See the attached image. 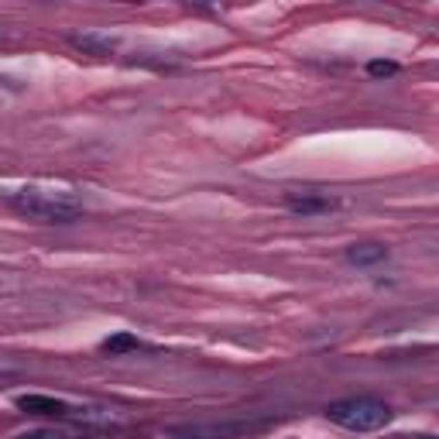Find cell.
Returning a JSON list of instances; mask_svg holds the SVG:
<instances>
[{
    "mask_svg": "<svg viewBox=\"0 0 439 439\" xmlns=\"http://www.w3.org/2000/svg\"><path fill=\"white\" fill-rule=\"evenodd\" d=\"M7 206L18 210L21 217L38 219V223H72L86 210L76 192L45 189V186H28V189H18V192H7Z\"/></svg>",
    "mask_w": 439,
    "mask_h": 439,
    "instance_id": "obj_1",
    "label": "cell"
},
{
    "mask_svg": "<svg viewBox=\"0 0 439 439\" xmlns=\"http://www.w3.org/2000/svg\"><path fill=\"white\" fill-rule=\"evenodd\" d=\"M326 419L346 433H377L391 422V408L377 398H344L326 408Z\"/></svg>",
    "mask_w": 439,
    "mask_h": 439,
    "instance_id": "obj_2",
    "label": "cell"
},
{
    "mask_svg": "<svg viewBox=\"0 0 439 439\" xmlns=\"http://www.w3.org/2000/svg\"><path fill=\"white\" fill-rule=\"evenodd\" d=\"M285 206L299 217H323V213H333L337 210V199L326 196V192H288L285 196Z\"/></svg>",
    "mask_w": 439,
    "mask_h": 439,
    "instance_id": "obj_3",
    "label": "cell"
},
{
    "mask_svg": "<svg viewBox=\"0 0 439 439\" xmlns=\"http://www.w3.org/2000/svg\"><path fill=\"white\" fill-rule=\"evenodd\" d=\"M18 408L28 412V415H55V419L72 415V408L65 405V402H59V398H52V395H21Z\"/></svg>",
    "mask_w": 439,
    "mask_h": 439,
    "instance_id": "obj_4",
    "label": "cell"
},
{
    "mask_svg": "<svg viewBox=\"0 0 439 439\" xmlns=\"http://www.w3.org/2000/svg\"><path fill=\"white\" fill-rule=\"evenodd\" d=\"M251 433V426L244 422H234V426H189V429H175L179 439H234Z\"/></svg>",
    "mask_w": 439,
    "mask_h": 439,
    "instance_id": "obj_5",
    "label": "cell"
},
{
    "mask_svg": "<svg viewBox=\"0 0 439 439\" xmlns=\"http://www.w3.org/2000/svg\"><path fill=\"white\" fill-rule=\"evenodd\" d=\"M69 45H76L83 52H93V55H110L117 48V38L107 32H83V34H69Z\"/></svg>",
    "mask_w": 439,
    "mask_h": 439,
    "instance_id": "obj_6",
    "label": "cell"
},
{
    "mask_svg": "<svg viewBox=\"0 0 439 439\" xmlns=\"http://www.w3.org/2000/svg\"><path fill=\"white\" fill-rule=\"evenodd\" d=\"M346 261L357 268H371V264L388 261V248L384 244H353V248H346Z\"/></svg>",
    "mask_w": 439,
    "mask_h": 439,
    "instance_id": "obj_7",
    "label": "cell"
},
{
    "mask_svg": "<svg viewBox=\"0 0 439 439\" xmlns=\"http://www.w3.org/2000/svg\"><path fill=\"white\" fill-rule=\"evenodd\" d=\"M103 353H110V357H124V353H134V350H141V340L134 337V333H114V337H107L103 344H100Z\"/></svg>",
    "mask_w": 439,
    "mask_h": 439,
    "instance_id": "obj_8",
    "label": "cell"
},
{
    "mask_svg": "<svg viewBox=\"0 0 439 439\" xmlns=\"http://www.w3.org/2000/svg\"><path fill=\"white\" fill-rule=\"evenodd\" d=\"M367 72H371L374 79H381V76H395V72H398V65H395V62H384V59H377V62L367 65Z\"/></svg>",
    "mask_w": 439,
    "mask_h": 439,
    "instance_id": "obj_9",
    "label": "cell"
},
{
    "mask_svg": "<svg viewBox=\"0 0 439 439\" xmlns=\"http://www.w3.org/2000/svg\"><path fill=\"white\" fill-rule=\"evenodd\" d=\"M18 439H55V436H52V433H41V429H38V433H25V436H18Z\"/></svg>",
    "mask_w": 439,
    "mask_h": 439,
    "instance_id": "obj_10",
    "label": "cell"
},
{
    "mask_svg": "<svg viewBox=\"0 0 439 439\" xmlns=\"http://www.w3.org/2000/svg\"><path fill=\"white\" fill-rule=\"evenodd\" d=\"M7 371H14V364H11V360H4V357H0V374H7Z\"/></svg>",
    "mask_w": 439,
    "mask_h": 439,
    "instance_id": "obj_11",
    "label": "cell"
},
{
    "mask_svg": "<svg viewBox=\"0 0 439 439\" xmlns=\"http://www.w3.org/2000/svg\"><path fill=\"white\" fill-rule=\"evenodd\" d=\"M7 34H11V32H7V28H0V38H7Z\"/></svg>",
    "mask_w": 439,
    "mask_h": 439,
    "instance_id": "obj_12",
    "label": "cell"
}]
</instances>
